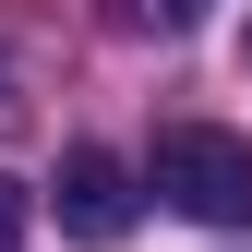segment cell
Listing matches in <instances>:
<instances>
[{"mask_svg":"<svg viewBox=\"0 0 252 252\" xmlns=\"http://www.w3.org/2000/svg\"><path fill=\"white\" fill-rule=\"evenodd\" d=\"M144 192L192 228H252V144L216 132V120H168L144 156Z\"/></svg>","mask_w":252,"mask_h":252,"instance_id":"obj_1","label":"cell"},{"mask_svg":"<svg viewBox=\"0 0 252 252\" xmlns=\"http://www.w3.org/2000/svg\"><path fill=\"white\" fill-rule=\"evenodd\" d=\"M24 216H36V204H24V180L0 168V252H24Z\"/></svg>","mask_w":252,"mask_h":252,"instance_id":"obj_4","label":"cell"},{"mask_svg":"<svg viewBox=\"0 0 252 252\" xmlns=\"http://www.w3.org/2000/svg\"><path fill=\"white\" fill-rule=\"evenodd\" d=\"M108 24H120V36H192L204 0H108Z\"/></svg>","mask_w":252,"mask_h":252,"instance_id":"obj_3","label":"cell"},{"mask_svg":"<svg viewBox=\"0 0 252 252\" xmlns=\"http://www.w3.org/2000/svg\"><path fill=\"white\" fill-rule=\"evenodd\" d=\"M132 216H144V180L132 168H120V156L108 144H72V156H60V228H72V240H132Z\"/></svg>","mask_w":252,"mask_h":252,"instance_id":"obj_2","label":"cell"},{"mask_svg":"<svg viewBox=\"0 0 252 252\" xmlns=\"http://www.w3.org/2000/svg\"><path fill=\"white\" fill-rule=\"evenodd\" d=\"M240 60H252V36H240Z\"/></svg>","mask_w":252,"mask_h":252,"instance_id":"obj_5","label":"cell"}]
</instances>
